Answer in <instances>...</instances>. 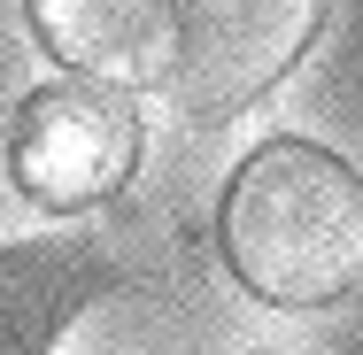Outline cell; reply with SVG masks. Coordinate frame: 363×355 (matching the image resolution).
<instances>
[{
    "instance_id": "cell-1",
    "label": "cell",
    "mask_w": 363,
    "mask_h": 355,
    "mask_svg": "<svg viewBox=\"0 0 363 355\" xmlns=\"http://www.w3.org/2000/svg\"><path fill=\"white\" fill-rule=\"evenodd\" d=\"M217 240L271 309H325L363 286V170L317 140H263L224 186Z\"/></svg>"
},
{
    "instance_id": "cell-2",
    "label": "cell",
    "mask_w": 363,
    "mask_h": 355,
    "mask_svg": "<svg viewBox=\"0 0 363 355\" xmlns=\"http://www.w3.org/2000/svg\"><path fill=\"white\" fill-rule=\"evenodd\" d=\"M140 170V101L101 77H55L16 108L8 132V178L31 209L77 216L101 209Z\"/></svg>"
},
{
    "instance_id": "cell-3",
    "label": "cell",
    "mask_w": 363,
    "mask_h": 355,
    "mask_svg": "<svg viewBox=\"0 0 363 355\" xmlns=\"http://www.w3.org/2000/svg\"><path fill=\"white\" fill-rule=\"evenodd\" d=\"M317 31H325V0H178L162 93L194 124H224L255 108L317 47Z\"/></svg>"
},
{
    "instance_id": "cell-4",
    "label": "cell",
    "mask_w": 363,
    "mask_h": 355,
    "mask_svg": "<svg viewBox=\"0 0 363 355\" xmlns=\"http://www.w3.org/2000/svg\"><path fill=\"white\" fill-rule=\"evenodd\" d=\"M31 39L77 77L101 85H162L178 0H23Z\"/></svg>"
},
{
    "instance_id": "cell-5",
    "label": "cell",
    "mask_w": 363,
    "mask_h": 355,
    "mask_svg": "<svg viewBox=\"0 0 363 355\" xmlns=\"http://www.w3.org/2000/svg\"><path fill=\"white\" fill-rule=\"evenodd\" d=\"M101 247L85 240H16L0 247V355H47L77 309L101 293Z\"/></svg>"
}]
</instances>
